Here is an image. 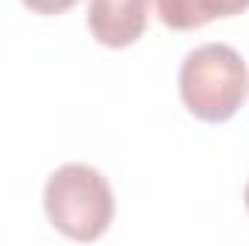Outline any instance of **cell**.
Wrapping results in <instances>:
<instances>
[{"label":"cell","instance_id":"6da1fadb","mask_svg":"<svg viewBox=\"0 0 249 246\" xmlns=\"http://www.w3.org/2000/svg\"><path fill=\"white\" fill-rule=\"evenodd\" d=\"M249 93V70L229 44H203L180 64V99L200 122L217 124L232 119Z\"/></svg>","mask_w":249,"mask_h":246},{"label":"cell","instance_id":"7a4b0ae2","mask_svg":"<svg viewBox=\"0 0 249 246\" xmlns=\"http://www.w3.org/2000/svg\"><path fill=\"white\" fill-rule=\"evenodd\" d=\"M44 211L70 241H99L116 214V197L107 177L84 162H67L44 185Z\"/></svg>","mask_w":249,"mask_h":246},{"label":"cell","instance_id":"3957f363","mask_svg":"<svg viewBox=\"0 0 249 246\" xmlns=\"http://www.w3.org/2000/svg\"><path fill=\"white\" fill-rule=\"evenodd\" d=\"M151 0H90L87 26L93 38L110 50L136 44L148 26Z\"/></svg>","mask_w":249,"mask_h":246},{"label":"cell","instance_id":"277c9868","mask_svg":"<svg viewBox=\"0 0 249 246\" xmlns=\"http://www.w3.org/2000/svg\"><path fill=\"white\" fill-rule=\"evenodd\" d=\"M249 9V0H157V18L177 32L200 29L217 18H232Z\"/></svg>","mask_w":249,"mask_h":246},{"label":"cell","instance_id":"5b68a950","mask_svg":"<svg viewBox=\"0 0 249 246\" xmlns=\"http://www.w3.org/2000/svg\"><path fill=\"white\" fill-rule=\"evenodd\" d=\"M29 12L35 15H64L67 9H72L78 0H20Z\"/></svg>","mask_w":249,"mask_h":246},{"label":"cell","instance_id":"8992f818","mask_svg":"<svg viewBox=\"0 0 249 246\" xmlns=\"http://www.w3.org/2000/svg\"><path fill=\"white\" fill-rule=\"evenodd\" d=\"M244 203H247V211H249V180H247V188H244Z\"/></svg>","mask_w":249,"mask_h":246}]
</instances>
